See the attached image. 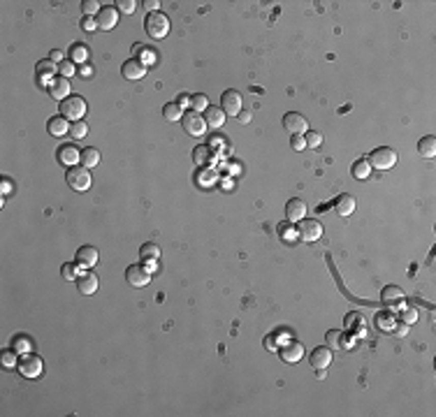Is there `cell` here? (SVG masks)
I'll return each instance as SVG.
<instances>
[{
  "label": "cell",
  "instance_id": "cell-4",
  "mask_svg": "<svg viewBox=\"0 0 436 417\" xmlns=\"http://www.w3.org/2000/svg\"><path fill=\"white\" fill-rule=\"evenodd\" d=\"M369 165L376 167V169H381V172L392 169V167L397 165V151L390 148V146H381V148H376V151L369 153Z\"/></svg>",
  "mask_w": 436,
  "mask_h": 417
},
{
  "label": "cell",
  "instance_id": "cell-19",
  "mask_svg": "<svg viewBox=\"0 0 436 417\" xmlns=\"http://www.w3.org/2000/svg\"><path fill=\"white\" fill-rule=\"evenodd\" d=\"M355 197L353 195H348V193H343V195H339V197L334 199V208H336V214L341 216V218H348V216H353V211H355Z\"/></svg>",
  "mask_w": 436,
  "mask_h": 417
},
{
  "label": "cell",
  "instance_id": "cell-38",
  "mask_svg": "<svg viewBox=\"0 0 436 417\" xmlns=\"http://www.w3.org/2000/svg\"><path fill=\"white\" fill-rule=\"evenodd\" d=\"M139 253H142L144 260H158V257H160V248H158L156 244H144Z\"/></svg>",
  "mask_w": 436,
  "mask_h": 417
},
{
  "label": "cell",
  "instance_id": "cell-9",
  "mask_svg": "<svg viewBox=\"0 0 436 417\" xmlns=\"http://www.w3.org/2000/svg\"><path fill=\"white\" fill-rule=\"evenodd\" d=\"M221 109L225 111V116H239V114H242V95H239V91L230 88V91H225V93H223Z\"/></svg>",
  "mask_w": 436,
  "mask_h": 417
},
{
  "label": "cell",
  "instance_id": "cell-23",
  "mask_svg": "<svg viewBox=\"0 0 436 417\" xmlns=\"http://www.w3.org/2000/svg\"><path fill=\"white\" fill-rule=\"evenodd\" d=\"M116 21H119V12H116L114 7H102L100 14H98V28L111 31V28L116 26Z\"/></svg>",
  "mask_w": 436,
  "mask_h": 417
},
{
  "label": "cell",
  "instance_id": "cell-40",
  "mask_svg": "<svg viewBox=\"0 0 436 417\" xmlns=\"http://www.w3.org/2000/svg\"><path fill=\"white\" fill-rule=\"evenodd\" d=\"M100 3H98V0H84V3H81V12H84L86 16H91V14H100Z\"/></svg>",
  "mask_w": 436,
  "mask_h": 417
},
{
  "label": "cell",
  "instance_id": "cell-16",
  "mask_svg": "<svg viewBox=\"0 0 436 417\" xmlns=\"http://www.w3.org/2000/svg\"><path fill=\"white\" fill-rule=\"evenodd\" d=\"M285 214H288L290 223H300V220L306 218V202L300 197H293L288 204H285Z\"/></svg>",
  "mask_w": 436,
  "mask_h": 417
},
{
  "label": "cell",
  "instance_id": "cell-10",
  "mask_svg": "<svg viewBox=\"0 0 436 417\" xmlns=\"http://www.w3.org/2000/svg\"><path fill=\"white\" fill-rule=\"evenodd\" d=\"M126 281L130 283L132 287H144V285H149V281H151V274H149V269L144 264H130L126 269Z\"/></svg>",
  "mask_w": 436,
  "mask_h": 417
},
{
  "label": "cell",
  "instance_id": "cell-2",
  "mask_svg": "<svg viewBox=\"0 0 436 417\" xmlns=\"http://www.w3.org/2000/svg\"><path fill=\"white\" fill-rule=\"evenodd\" d=\"M16 369H19V373H21L23 378L35 380V378L42 375L44 364H42V360H40L35 352H23V354H19V364H16Z\"/></svg>",
  "mask_w": 436,
  "mask_h": 417
},
{
  "label": "cell",
  "instance_id": "cell-52",
  "mask_svg": "<svg viewBox=\"0 0 436 417\" xmlns=\"http://www.w3.org/2000/svg\"><path fill=\"white\" fill-rule=\"evenodd\" d=\"M49 61H53V63H63V51H58V49H53L51 56H49Z\"/></svg>",
  "mask_w": 436,
  "mask_h": 417
},
{
  "label": "cell",
  "instance_id": "cell-21",
  "mask_svg": "<svg viewBox=\"0 0 436 417\" xmlns=\"http://www.w3.org/2000/svg\"><path fill=\"white\" fill-rule=\"evenodd\" d=\"M381 299H383L385 306L394 308L404 302V292H401V287H397V285H385L383 292H381Z\"/></svg>",
  "mask_w": 436,
  "mask_h": 417
},
{
  "label": "cell",
  "instance_id": "cell-39",
  "mask_svg": "<svg viewBox=\"0 0 436 417\" xmlns=\"http://www.w3.org/2000/svg\"><path fill=\"white\" fill-rule=\"evenodd\" d=\"M77 269H79V264H77V262H74V264H70V262H65V264H63V269H61V274H63V278H65V281H77V278H79Z\"/></svg>",
  "mask_w": 436,
  "mask_h": 417
},
{
  "label": "cell",
  "instance_id": "cell-17",
  "mask_svg": "<svg viewBox=\"0 0 436 417\" xmlns=\"http://www.w3.org/2000/svg\"><path fill=\"white\" fill-rule=\"evenodd\" d=\"M330 364H332V350L327 345L311 350V366L313 369H327Z\"/></svg>",
  "mask_w": 436,
  "mask_h": 417
},
{
  "label": "cell",
  "instance_id": "cell-41",
  "mask_svg": "<svg viewBox=\"0 0 436 417\" xmlns=\"http://www.w3.org/2000/svg\"><path fill=\"white\" fill-rule=\"evenodd\" d=\"M399 320L404 324H413V322H418V311L415 308H401V313H399Z\"/></svg>",
  "mask_w": 436,
  "mask_h": 417
},
{
  "label": "cell",
  "instance_id": "cell-33",
  "mask_svg": "<svg viewBox=\"0 0 436 417\" xmlns=\"http://www.w3.org/2000/svg\"><path fill=\"white\" fill-rule=\"evenodd\" d=\"M341 336L343 334L339 332V329H330V332L325 334V341H327V348H334V350H339V348H343V341H341Z\"/></svg>",
  "mask_w": 436,
  "mask_h": 417
},
{
  "label": "cell",
  "instance_id": "cell-13",
  "mask_svg": "<svg viewBox=\"0 0 436 417\" xmlns=\"http://www.w3.org/2000/svg\"><path fill=\"white\" fill-rule=\"evenodd\" d=\"M79 264V269H93L95 264H98V250L93 248V246H79L77 250V260H74Z\"/></svg>",
  "mask_w": 436,
  "mask_h": 417
},
{
  "label": "cell",
  "instance_id": "cell-36",
  "mask_svg": "<svg viewBox=\"0 0 436 417\" xmlns=\"http://www.w3.org/2000/svg\"><path fill=\"white\" fill-rule=\"evenodd\" d=\"M193 160H195V165H205V162H209L211 160L209 146H197V148L193 151Z\"/></svg>",
  "mask_w": 436,
  "mask_h": 417
},
{
  "label": "cell",
  "instance_id": "cell-14",
  "mask_svg": "<svg viewBox=\"0 0 436 417\" xmlns=\"http://www.w3.org/2000/svg\"><path fill=\"white\" fill-rule=\"evenodd\" d=\"M53 72H56V65L53 61H40L35 65V77H37V83L49 88V83L53 81Z\"/></svg>",
  "mask_w": 436,
  "mask_h": 417
},
{
  "label": "cell",
  "instance_id": "cell-3",
  "mask_svg": "<svg viewBox=\"0 0 436 417\" xmlns=\"http://www.w3.org/2000/svg\"><path fill=\"white\" fill-rule=\"evenodd\" d=\"M144 28H147L151 40H163V37H167V33H169V19L163 14V12H153V14L147 16Z\"/></svg>",
  "mask_w": 436,
  "mask_h": 417
},
{
  "label": "cell",
  "instance_id": "cell-43",
  "mask_svg": "<svg viewBox=\"0 0 436 417\" xmlns=\"http://www.w3.org/2000/svg\"><path fill=\"white\" fill-rule=\"evenodd\" d=\"M116 5H119V10H121L123 14H132V12L137 10L135 0H116Z\"/></svg>",
  "mask_w": 436,
  "mask_h": 417
},
{
  "label": "cell",
  "instance_id": "cell-48",
  "mask_svg": "<svg viewBox=\"0 0 436 417\" xmlns=\"http://www.w3.org/2000/svg\"><path fill=\"white\" fill-rule=\"evenodd\" d=\"M265 348H267L269 352H274V350H276V336H274V334L265 336Z\"/></svg>",
  "mask_w": 436,
  "mask_h": 417
},
{
  "label": "cell",
  "instance_id": "cell-27",
  "mask_svg": "<svg viewBox=\"0 0 436 417\" xmlns=\"http://www.w3.org/2000/svg\"><path fill=\"white\" fill-rule=\"evenodd\" d=\"M418 153H420L422 158H434L436 156V137H422L420 141H418Z\"/></svg>",
  "mask_w": 436,
  "mask_h": 417
},
{
  "label": "cell",
  "instance_id": "cell-31",
  "mask_svg": "<svg viewBox=\"0 0 436 417\" xmlns=\"http://www.w3.org/2000/svg\"><path fill=\"white\" fill-rule=\"evenodd\" d=\"M16 350L14 348H10V350H3V352H0V362H3V366H5V369H14L16 364H19V357H16Z\"/></svg>",
  "mask_w": 436,
  "mask_h": 417
},
{
  "label": "cell",
  "instance_id": "cell-18",
  "mask_svg": "<svg viewBox=\"0 0 436 417\" xmlns=\"http://www.w3.org/2000/svg\"><path fill=\"white\" fill-rule=\"evenodd\" d=\"M49 93H51V98H56V100H61L63 102L65 98H70V79H65V77H53V81L49 83Z\"/></svg>",
  "mask_w": 436,
  "mask_h": 417
},
{
  "label": "cell",
  "instance_id": "cell-51",
  "mask_svg": "<svg viewBox=\"0 0 436 417\" xmlns=\"http://www.w3.org/2000/svg\"><path fill=\"white\" fill-rule=\"evenodd\" d=\"M158 5H160L158 0H147V3H144V7H147V10H149V14H153V12H158Z\"/></svg>",
  "mask_w": 436,
  "mask_h": 417
},
{
  "label": "cell",
  "instance_id": "cell-8",
  "mask_svg": "<svg viewBox=\"0 0 436 417\" xmlns=\"http://www.w3.org/2000/svg\"><path fill=\"white\" fill-rule=\"evenodd\" d=\"M283 128L290 135H304L309 130V123H306V116H302L300 111H288L283 116Z\"/></svg>",
  "mask_w": 436,
  "mask_h": 417
},
{
  "label": "cell",
  "instance_id": "cell-45",
  "mask_svg": "<svg viewBox=\"0 0 436 417\" xmlns=\"http://www.w3.org/2000/svg\"><path fill=\"white\" fill-rule=\"evenodd\" d=\"M135 53H142V56H147L149 58V63L147 65H151V63H156V53L153 51H149L147 47H142V44H135Z\"/></svg>",
  "mask_w": 436,
  "mask_h": 417
},
{
  "label": "cell",
  "instance_id": "cell-24",
  "mask_svg": "<svg viewBox=\"0 0 436 417\" xmlns=\"http://www.w3.org/2000/svg\"><path fill=\"white\" fill-rule=\"evenodd\" d=\"M205 121H207V128H214V130H218L223 123H225V111L218 109V107H207L205 111Z\"/></svg>",
  "mask_w": 436,
  "mask_h": 417
},
{
  "label": "cell",
  "instance_id": "cell-25",
  "mask_svg": "<svg viewBox=\"0 0 436 417\" xmlns=\"http://www.w3.org/2000/svg\"><path fill=\"white\" fill-rule=\"evenodd\" d=\"M351 172H353V176L358 178V181H367V178L371 176V165H369L367 158H360V160L353 162Z\"/></svg>",
  "mask_w": 436,
  "mask_h": 417
},
{
  "label": "cell",
  "instance_id": "cell-22",
  "mask_svg": "<svg viewBox=\"0 0 436 417\" xmlns=\"http://www.w3.org/2000/svg\"><path fill=\"white\" fill-rule=\"evenodd\" d=\"M70 121L65 118V116H53V118H49L47 123V130L51 137H65L70 132Z\"/></svg>",
  "mask_w": 436,
  "mask_h": 417
},
{
  "label": "cell",
  "instance_id": "cell-15",
  "mask_svg": "<svg viewBox=\"0 0 436 417\" xmlns=\"http://www.w3.org/2000/svg\"><path fill=\"white\" fill-rule=\"evenodd\" d=\"M79 160H81V151H79L74 144H65V146H61V148H58V162H61V165H65L68 169L77 165Z\"/></svg>",
  "mask_w": 436,
  "mask_h": 417
},
{
  "label": "cell",
  "instance_id": "cell-11",
  "mask_svg": "<svg viewBox=\"0 0 436 417\" xmlns=\"http://www.w3.org/2000/svg\"><path fill=\"white\" fill-rule=\"evenodd\" d=\"M304 357V345L300 341H285V345L281 348V360L285 364H297Z\"/></svg>",
  "mask_w": 436,
  "mask_h": 417
},
{
  "label": "cell",
  "instance_id": "cell-6",
  "mask_svg": "<svg viewBox=\"0 0 436 417\" xmlns=\"http://www.w3.org/2000/svg\"><path fill=\"white\" fill-rule=\"evenodd\" d=\"M181 125H184L186 135H190V137H202L207 132L205 116H202L200 111H193V109L184 111V116H181Z\"/></svg>",
  "mask_w": 436,
  "mask_h": 417
},
{
  "label": "cell",
  "instance_id": "cell-53",
  "mask_svg": "<svg viewBox=\"0 0 436 417\" xmlns=\"http://www.w3.org/2000/svg\"><path fill=\"white\" fill-rule=\"evenodd\" d=\"M144 266L149 269V274H153V271L158 269V262L156 260H147V262H144Z\"/></svg>",
  "mask_w": 436,
  "mask_h": 417
},
{
  "label": "cell",
  "instance_id": "cell-47",
  "mask_svg": "<svg viewBox=\"0 0 436 417\" xmlns=\"http://www.w3.org/2000/svg\"><path fill=\"white\" fill-rule=\"evenodd\" d=\"M81 28H84V31H95V28H98V19H93V16H84V21H81Z\"/></svg>",
  "mask_w": 436,
  "mask_h": 417
},
{
  "label": "cell",
  "instance_id": "cell-5",
  "mask_svg": "<svg viewBox=\"0 0 436 417\" xmlns=\"http://www.w3.org/2000/svg\"><path fill=\"white\" fill-rule=\"evenodd\" d=\"M65 178H68V186L72 188V190H77V193H86L91 188V183H93L89 167H70Z\"/></svg>",
  "mask_w": 436,
  "mask_h": 417
},
{
  "label": "cell",
  "instance_id": "cell-50",
  "mask_svg": "<svg viewBox=\"0 0 436 417\" xmlns=\"http://www.w3.org/2000/svg\"><path fill=\"white\" fill-rule=\"evenodd\" d=\"M197 183H202V186H211V183H214V174H205V176L197 174Z\"/></svg>",
  "mask_w": 436,
  "mask_h": 417
},
{
  "label": "cell",
  "instance_id": "cell-7",
  "mask_svg": "<svg viewBox=\"0 0 436 417\" xmlns=\"http://www.w3.org/2000/svg\"><path fill=\"white\" fill-rule=\"evenodd\" d=\"M297 236H300L302 241H306V244H313V241H318L323 236V225L318 223V220H300V225H297Z\"/></svg>",
  "mask_w": 436,
  "mask_h": 417
},
{
  "label": "cell",
  "instance_id": "cell-28",
  "mask_svg": "<svg viewBox=\"0 0 436 417\" xmlns=\"http://www.w3.org/2000/svg\"><path fill=\"white\" fill-rule=\"evenodd\" d=\"M89 61V49L84 44H72L70 47V63H77V65H84Z\"/></svg>",
  "mask_w": 436,
  "mask_h": 417
},
{
  "label": "cell",
  "instance_id": "cell-12",
  "mask_svg": "<svg viewBox=\"0 0 436 417\" xmlns=\"http://www.w3.org/2000/svg\"><path fill=\"white\" fill-rule=\"evenodd\" d=\"M121 74L128 79V81H139V79H144V74H147V65H144L142 61H137V58H130V61L123 63Z\"/></svg>",
  "mask_w": 436,
  "mask_h": 417
},
{
  "label": "cell",
  "instance_id": "cell-20",
  "mask_svg": "<svg viewBox=\"0 0 436 417\" xmlns=\"http://www.w3.org/2000/svg\"><path fill=\"white\" fill-rule=\"evenodd\" d=\"M77 290L81 292V294H93L95 290H98V276H95L93 271H84V274H79L77 278Z\"/></svg>",
  "mask_w": 436,
  "mask_h": 417
},
{
  "label": "cell",
  "instance_id": "cell-32",
  "mask_svg": "<svg viewBox=\"0 0 436 417\" xmlns=\"http://www.w3.org/2000/svg\"><path fill=\"white\" fill-rule=\"evenodd\" d=\"M70 135H72V139H84L89 135V123L86 121H74L70 125Z\"/></svg>",
  "mask_w": 436,
  "mask_h": 417
},
{
  "label": "cell",
  "instance_id": "cell-55",
  "mask_svg": "<svg viewBox=\"0 0 436 417\" xmlns=\"http://www.w3.org/2000/svg\"><path fill=\"white\" fill-rule=\"evenodd\" d=\"M81 74H84V77H91V74H93V68H91V65H81Z\"/></svg>",
  "mask_w": 436,
  "mask_h": 417
},
{
  "label": "cell",
  "instance_id": "cell-46",
  "mask_svg": "<svg viewBox=\"0 0 436 417\" xmlns=\"http://www.w3.org/2000/svg\"><path fill=\"white\" fill-rule=\"evenodd\" d=\"M290 144H293V148H295V151H304V148H306L304 135H293V139H290Z\"/></svg>",
  "mask_w": 436,
  "mask_h": 417
},
{
  "label": "cell",
  "instance_id": "cell-56",
  "mask_svg": "<svg viewBox=\"0 0 436 417\" xmlns=\"http://www.w3.org/2000/svg\"><path fill=\"white\" fill-rule=\"evenodd\" d=\"M239 121H242V123H248V121H251V114H248V111H242V114H239Z\"/></svg>",
  "mask_w": 436,
  "mask_h": 417
},
{
  "label": "cell",
  "instance_id": "cell-26",
  "mask_svg": "<svg viewBox=\"0 0 436 417\" xmlns=\"http://www.w3.org/2000/svg\"><path fill=\"white\" fill-rule=\"evenodd\" d=\"M81 167H95V165H100V151L98 148H93V146H86L84 151H81Z\"/></svg>",
  "mask_w": 436,
  "mask_h": 417
},
{
  "label": "cell",
  "instance_id": "cell-29",
  "mask_svg": "<svg viewBox=\"0 0 436 417\" xmlns=\"http://www.w3.org/2000/svg\"><path fill=\"white\" fill-rule=\"evenodd\" d=\"M279 236L283 241H288V244H295V239H297V227H293V223H281L279 225Z\"/></svg>",
  "mask_w": 436,
  "mask_h": 417
},
{
  "label": "cell",
  "instance_id": "cell-34",
  "mask_svg": "<svg viewBox=\"0 0 436 417\" xmlns=\"http://www.w3.org/2000/svg\"><path fill=\"white\" fill-rule=\"evenodd\" d=\"M207 107H209V98L205 93L190 95V109L193 111H207Z\"/></svg>",
  "mask_w": 436,
  "mask_h": 417
},
{
  "label": "cell",
  "instance_id": "cell-37",
  "mask_svg": "<svg viewBox=\"0 0 436 417\" xmlns=\"http://www.w3.org/2000/svg\"><path fill=\"white\" fill-rule=\"evenodd\" d=\"M304 141L309 148H318V146L323 144V135L318 130H306L304 132Z\"/></svg>",
  "mask_w": 436,
  "mask_h": 417
},
{
  "label": "cell",
  "instance_id": "cell-54",
  "mask_svg": "<svg viewBox=\"0 0 436 417\" xmlns=\"http://www.w3.org/2000/svg\"><path fill=\"white\" fill-rule=\"evenodd\" d=\"M12 193V183L7 178H3V195H10Z\"/></svg>",
  "mask_w": 436,
  "mask_h": 417
},
{
  "label": "cell",
  "instance_id": "cell-42",
  "mask_svg": "<svg viewBox=\"0 0 436 417\" xmlns=\"http://www.w3.org/2000/svg\"><path fill=\"white\" fill-rule=\"evenodd\" d=\"M58 72H61V77L70 79V77H72V74H74V63H70V61L58 63Z\"/></svg>",
  "mask_w": 436,
  "mask_h": 417
},
{
  "label": "cell",
  "instance_id": "cell-35",
  "mask_svg": "<svg viewBox=\"0 0 436 417\" xmlns=\"http://www.w3.org/2000/svg\"><path fill=\"white\" fill-rule=\"evenodd\" d=\"M12 348H14L19 354L33 352V343H31V339H28V336H16V339L12 341Z\"/></svg>",
  "mask_w": 436,
  "mask_h": 417
},
{
  "label": "cell",
  "instance_id": "cell-1",
  "mask_svg": "<svg viewBox=\"0 0 436 417\" xmlns=\"http://www.w3.org/2000/svg\"><path fill=\"white\" fill-rule=\"evenodd\" d=\"M58 111H61V116H65L68 121L74 123V121H84L86 111H89V104H86V100L81 95H70V98H65L61 102Z\"/></svg>",
  "mask_w": 436,
  "mask_h": 417
},
{
  "label": "cell",
  "instance_id": "cell-44",
  "mask_svg": "<svg viewBox=\"0 0 436 417\" xmlns=\"http://www.w3.org/2000/svg\"><path fill=\"white\" fill-rule=\"evenodd\" d=\"M379 327L381 329H392L394 327V315L392 313H383V315H379Z\"/></svg>",
  "mask_w": 436,
  "mask_h": 417
},
{
  "label": "cell",
  "instance_id": "cell-49",
  "mask_svg": "<svg viewBox=\"0 0 436 417\" xmlns=\"http://www.w3.org/2000/svg\"><path fill=\"white\" fill-rule=\"evenodd\" d=\"M177 98H179V100H177V104H179L181 109H184V107H190V95L188 93H179Z\"/></svg>",
  "mask_w": 436,
  "mask_h": 417
},
{
  "label": "cell",
  "instance_id": "cell-30",
  "mask_svg": "<svg viewBox=\"0 0 436 417\" xmlns=\"http://www.w3.org/2000/svg\"><path fill=\"white\" fill-rule=\"evenodd\" d=\"M163 116L167 121H181V116H184V109H181L177 102H167L163 107Z\"/></svg>",
  "mask_w": 436,
  "mask_h": 417
}]
</instances>
